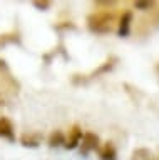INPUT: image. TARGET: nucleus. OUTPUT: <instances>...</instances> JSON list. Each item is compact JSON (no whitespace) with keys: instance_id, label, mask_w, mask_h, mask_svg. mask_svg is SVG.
Wrapping results in <instances>:
<instances>
[{"instance_id":"0eeeda50","label":"nucleus","mask_w":159,"mask_h":160,"mask_svg":"<svg viewBox=\"0 0 159 160\" xmlns=\"http://www.w3.org/2000/svg\"><path fill=\"white\" fill-rule=\"evenodd\" d=\"M134 5H136L137 10H149L152 7V2H136Z\"/></svg>"},{"instance_id":"423d86ee","label":"nucleus","mask_w":159,"mask_h":160,"mask_svg":"<svg viewBox=\"0 0 159 160\" xmlns=\"http://www.w3.org/2000/svg\"><path fill=\"white\" fill-rule=\"evenodd\" d=\"M101 158L102 160H116V150H114V147L111 143H107L101 150Z\"/></svg>"},{"instance_id":"39448f33","label":"nucleus","mask_w":159,"mask_h":160,"mask_svg":"<svg viewBox=\"0 0 159 160\" xmlns=\"http://www.w3.org/2000/svg\"><path fill=\"white\" fill-rule=\"evenodd\" d=\"M66 143V137H64L62 132H59V130H56L50 137H49V145L50 147H59V145Z\"/></svg>"},{"instance_id":"f03ea898","label":"nucleus","mask_w":159,"mask_h":160,"mask_svg":"<svg viewBox=\"0 0 159 160\" xmlns=\"http://www.w3.org/2000/svg\"><path fill=\"white\" fill-rule=\"evenodd\" d=\"M0 137H5L8 140H13V125L8 118H0Z\"/></svg>"},{"instance_id":"f257e3e1","label":"nucleus","mask_w":159,"mask_h":160,"mask_svg":"<svg viewBox=\"0 0 159 160\" xmlns=\"http://www.w3.org/2000/svg\"><path fill=\"white\" fill-rule=\"evenodd\" d=\"M82 147H84V153H87L89 150H96L99 147V137L92 132H86L82 135Z\"/></svg>"},{"instance_id":"20e7f679","label":"nucleus","mask_w":159,"mask_h":160,"mask_svg":"<svg viewBox=\"0 0 159 160\" xmlns=\"http://www.w3.org/2000/svg\"><path fill=\"white\" fill-rule=\"evenodd\" d=\"M131 20H132V13L126 12L121 18V27H119V35L121 37H126L129 33V27H131Z\"/></svg>"},{"instance_id":"7ed1b4c3","label":"nucleus","mask_w":159,"mask_h":160,"mask_svg":"<svg viewBox=\"0 0 159 160\" xmlns=\"http://www.w3.org/2000/svg\"><path fill=\"white\" fill-rule=\"evenodd\" d=\"M81 140H82V130L76 125V127L72 128V132H71V137H69V140H66V147H67V148H76Z\"/></svg>"}]
</instances>
